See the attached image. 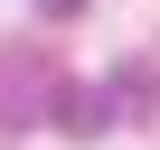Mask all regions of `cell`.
Wrapping results in <instances>:
<instances>
[{
  "instance_id": "obj_1",
  "label": "cell",
  "mask_w": 160,
  "mask_h": 150,
  "mask_svg": "<svg viewBox=\"0 0 160 150\" xmlns=\"http://www.w3.org/2000/svg\"><path fill=\"white\" fill-rule=\"evenodd\" d=\"M38 75H47L38 56H0V122H28V113L47 103V94H38Z\"/></svg>"
},
{
  "instance_id": "obj_2",
  "label": "cell",
  "mask_w": 160,
  "mask_h": 150,
  "mask_svg": "<svg viewBox=\"0 0 160 150\" xmlns=\"http://www.w3.org/2000/svg\"><path fill=\"white\" fill-rule=\"evenodd\" d=\"M47 113H57L66 131H104V122H113V103H104L94 85H47Z\"/></svg>"
},
{
  "instance_id": "obj_3",
  "label": "cell",
  "mask_w": 160,
  "mask_h": 150,
  "mask_svg": "<svg viewBox=\"0 0 160 150\" xmlns=\"http://www.w3.org/2000/svg\"><path fill=\"white\" fill-rule=\"evenodd\" d=\"M113 103H160V85H151V66H122V85H113Z\"/></svg>"
},
{
  "instance_id": "obj_4",
  "label": "cell",
  "mask_w": 160,
  "mask_h": 150,
  "mask_svg": "<svg viewBox=\"0 0 160 150\" xmlns=\"http://www.w3.org/2000/svg\"><path fill=\"white\" fill-rule=\"evenodd\" d=\"M38 10H75V0H38Z\"/></svg>"
}]
</instances>
